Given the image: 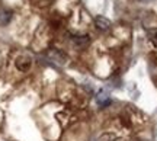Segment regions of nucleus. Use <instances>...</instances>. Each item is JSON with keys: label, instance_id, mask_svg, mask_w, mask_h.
<instances>
[{"label": "nucleus", "instance_id": "obj_1", "mask_svg": "<svg viewBox=\"0 0 157 141\" xmlns=\"http://www.w3.org/2000/svg\"><path fill=\"white\" fill-rule=\"evenodd\" d=\"M95 26L99 29V31L105 32V31H108V29L112 26V23H111V21H109L108 17H105V16H98V17H95Z\"/></svg>", "mask_w": 157, "mask_h": 141}, {"label": "nucleus", "instance_id": "obj_2", "mask_svg": "<svg viewBox=\"0 0 157 141\" xmlns=\"http://www.w3.org/2000/svg\"><path fill=\"white\" fill-rule=\"evenodd\" d=\"M16 67L21 70V71H26L31 67V58L28 57H19L16 60Z\"/></svg>", "mask_w": 157, "mask_h": 141}, {"label": "nucleus", "instance_id": "obj_3", "mask_svg": "<svg viewBox=\"0 0 157 141\" xmlns=\"http://www.w3.org/2000/svg\"><path fill=\"white\" fill-rule=\"evenodd\" d=\"M12 19V10L0 9V25H7Z\"/></svg>", "mask_w": 157, "mask_h": 141}, {"label": "nucleus", "instance_id": "obj_4", "mask_svg": "<svg viewBox=\"0 0 157 141\" xmlns=\"http://www.w3.org/2000/svg\"><path fill=\"white\" fill-rule=\"evenodd\" d=\"M147 36L153 45L157 48V28H151V29H147Z\"/></svg>", "mask_w": 157, "mask_h": 141}, {"label": "nucleus", "instance_id": "obj_5", "mask_svg": "<svg viewBox=\"0 0 157 141\" xmlns=\"http://www.w3.org/2000/svg\"><path fill=\"white\" fill-rule=\"evenodd\" d=\"M74 44L77 47H84V45H87L90 42V40H89V36L87 35H84V36H74Z\"/></svg>", "mask_w": 157, "mask_h": 141}]
</instances>
